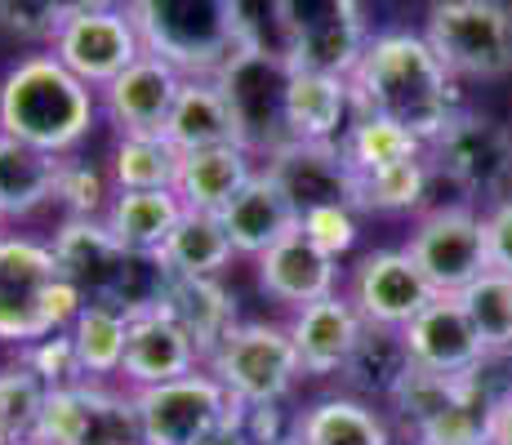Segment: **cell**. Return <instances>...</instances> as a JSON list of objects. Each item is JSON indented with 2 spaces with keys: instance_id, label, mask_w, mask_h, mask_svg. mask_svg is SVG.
<instances>
[{
  "instance_id": "obj_1",
  "label": "cell",
  "mask_w": 512,
  "mask_h": 445,
  "mask_svg": "<svg viewBox=\"0 0 512 445\" xmlns=\"http://www.w3.org/2000/svg\"><path fill=\"white\" fill-rule=\"evenodd\" d=\"M357 116H379L410 130L423 147L459 116L455 76L446 72L432 45L415 32H383L361 54L348 76Z\"/></svg>"
},
{
  "instance_id": "obj_2",
  "label": "cell",
  "mask_w": 512,
  "mask_h": 445,
  "mask_svg": "<svg viewBox=\"0 0 512 445\" xmlns=\"http://www.w3.org/2000/svg\"><path fill=\"white\" fill-rule=\"evenodd\" d=\"M143 49L183 76H219L241 49L259 45L241 0H134Z\"/></svg>"
},
{
  "instance_id": "obj_3",
  "label": "cell",
  "mask_w": 512,
  "mask_h": 445,
  "mask_svg": "<svg viewBox=\"0 0 512 445\" xmlns=\"http://www.w3.org/2000/svg\"><path fill=\"white\" fill-rule=\"evenodd\" d=\"M94 125V89L54 54H32L0 81V134L63 156Z\"/></svg>"
},
{
  "instance_id": "obj_4",
  "label": "cell",
  "mask_w": 512,
  "mask_h": 445,
  "mask_svg": "<svg viewBox=\"0 0 512 445\" xmlns=\"http://www.w3.org/2000/svg\"><path fill=\"white\" fill-rule=\"evenodd\" d=\"M85 308L54 250L27 236H0V343H36L67 330Z\"/></svg>"
},
{
  "instance_id": "obj_5",
  "label": "cell",
  "mask_w": 512,
  "mask_h": 445,
  "mask_svg": "<svg viewBox=\"0 0 512 445\" xmlns=\"http://www.w3.org/2000/svg\"><path fill=\"white\" fill-rule=\"evenodd\" d=\"M219 89L232 107L236 134H241L245 152H281L285 143H294L290 130V81H294V63L285 58V49L277 45H250L223 67Z\"/></svg>"
},
{
  "instance_id": "obj_6",
  "label": "cell",
  "mask_w": 512,
  "mask_h": 445,
  "mask_svg": "<svg viewBox=\"0 0 512 445\" xmlns=\"http://www.w3.org/2000/svg\"><path fill=\"white\" fill-rule=\"evenodd\" d=\"M423 41L450 76L495 81L512 72V5L508 0H432Z\"/></svg>"
},
{
  "instance_id": "obj_7",
  "label": "cell",
  "mask_w": 512,
  "mask_h": 445,
  "mask_svg": "<svg viewBox=\"0 0 512 445\" xmlns=\"http://www.w3.org/2000/svg\"><path fill=\"white\" fill-rule=\"evenodd\" d=\"M277 45L294 67L326 76H352L366 54L361 0H272Z\"/></svg>"
},
{
  "instance_id": "obj_8",
  "label": "cell",
  "mask_w": 512,
  "mask_h": 445,
  "mask_svg": "<svg viewBox=\"0 0 512 445\" xmlns=\"http://www.w3.org/2000/svg\"><path fill=\"white\" fill-rule=\"evenodd\" d=\"M210 374L241 405H277L303 374L290 330L263 321L232 325L210 352Z\"/></svg>"
},
{
  "instance_id": "obj_9",
  "label": "cell",
  "mask_w": 512,
  "mask_h": 445,
  "mask_svg": "<svg viewBox=\"0 0 512 445\" xmlns=\"http://www.w3.org/2000/svg\"><path fill=\"white\" fill-rule=\"evenodd\" d=\"M139 428L147 445H201L219 423L236 410L232 392L214 374H183V379L156 383L134 392Z\"/></svg>"
},
{
  "instance_id": "obj_10",
  "label": "cell",
  "mask_w": 512,
  "mask_h": 445,
  "mask_svg": "<svg viewBox=\"0 0 512 445\" xmlns=\"http://www.w3.org/2000/svg\"><path fill=\"white\" fill-rule=\"evenodd\" d=\"M36 445H147L134 397H116L94 383L54 388L45 397Z\"/></svg>"
},
{
  "instance_id": "obj_11",
  "label": "cell",
  "mask_w": 512,
  "mask_h": 445,
  "mask_svg": "<svg viewBox=\"0 0 512 445\" xmlns=\"http://www.w3.org/2000/svg\"><path fill=\"white\" fill-rule=\"evenodd\" d=\"M406 254L415 259L423 281L432 285V294H464L481 272H490L486 259V227L464 205L450 210H432L428 219L415 227Z\"/></svg>"
},
{
  "instance_id": "obj_12",
  "label": "cell",
  "mask_w": 512,
  "mask_h": 445,
  "mask_svg": "<svg viewBox=\"0 0 512 445\" xmlns=\"http://www.w3.org/2000/svg\"><path fill=\"white\" fill-rule=\"evenodd\" d=\"M143 54L147 49H143V36L134 27L130 9L103 5V9H90V14L67 18L54 32V58L72 76H81L90 89L112 85Z\"/></svg>"
},
{
  "instance_id": "obj_13",
  "label": "cell",
  "mask_w": 512,
  "mask_h": 445,
  "mask_svg": "<svg viewBox=\"0 0 512 445\" xmlns=\"http://www.w3.org/2000/svg\"><path fill=\"white\" fill-rule=\"evenodd\" d=\"M432 165L477 196H504L512 187V130L490 116L459 112L432 138Z\"/></svg>"
},
{
  "instance_id": "obj_14",
  "label": "cell",
  "mask_w": 512,
  "mask_h": 445,
  "mask_svg": "<svg viewBox=\"0 0 512 445\" xmlns=\"http://www.w3.org/2000/svg\"><path fill=\"white\" fill-rule=\"evenodd\" d=\"M268 174L294 201V210L308 214L321 205H357V174L343 156V143H285L268 156Z\"/></svg>"
},
{
  "instance_id": "obj_15",
  "label": "cell",
  "mask_w": 512,
  "mask_h": 445,
  "mask_svg": "<svg viewBox=\"0 0 512 445\" xmlns=\"http://www.w3.org/2000/svg\"><path fill=\"white\" fill-rule=\"evenodd\" d=\"M432 299L437 294H432V285L423 281V272L406 250H374L361 259L357 276H352V303L370 325L406 330Z\"/></svg>"
},
{
  "instance_id": "obj_16",
  "label": "cell",
  "mask_w": 512,
  "mask_h": 445,
  "mask_svg": "<svg viewBox=\"0 0 512 445\" xmlns=\"http://www.w3.org/2000/svg\"><path fill=\"white\" fill-rule=\"evenodd\" d=\"M187 76L174 63L156 54H143L130 63L112 85H103L107 116L121 125V134H165L170 112L179 103V89Z\"/></svg>"
},
{
  "instance_id": "obj_17",
  "label": "cell",
  "mask_w": 512,
  "mask_h": 445,
  "mask_svg": "<svg viewBox=\"0 0 512 445\" xmlns=\"http://www.w3.org/2000/svg\"><path fill=\"white\" fill-rule=\"evenodd\" d=\"M401 334H406L410 361H415L419 370L477 374V365L486 361V348H481L459 294H437Z\"/></svg>"
},
{
  "instance_id": "obj_18",
  "label": "cell",
  "mask_w": 512,
  "mask_h": 445,
  "mask_svg": "<svg viewBox=\"0 0 512 445\" xmlns=\"http://www.w3.org/2000/svg\"><path fill=\"white\" fill-rule=\"evenodd\" d=\"M361 334H366V316L357 312V303L339 299V294L308 303L290 321V343L299 352L303 374H343Z\"/></svg>"
},
{
  "instance_id": "obj_19",
  "label": "cell",
  "mask_w": 512,
  "mask_h": 445,
  "mask_svg": "<svg viewBox=\"0 0 512 445\" xmlns=\"http://www.w3.org/2000/svg\"><path fill=\"white\" fill-rule=\"evenodd\" d=\"M196 356H201V348L192 343V334L165 308L130 316V339H125L121 374L134 388H156V383L183 379V374L196 370Z\"/></svg>"
},
{
  "instance_id": "obj_20",
  "label": "cell",
  "mask_w": 512,
  "mask_h": 445,
  "mask_svg": "<svg viewBox=\"0 0 512 445\" xmlns=\"http://www.w3.org/2000/svg\"><path fill=\"white\" fill-rule=\"evenodd\" d=\"M219 219L232 236V250L259 259V254H268L272 245L285 241V236L299 227V210H294V201L281 192L277 178L263 170L232 196V205L219 214Z\"/></svg>"
},
{
  "instance_id": "obj_21",
  "label": "cell",
  "mask_w": 512,
  "mask_h": 445,
  "mask_svg": "<svg viewBox=\"0 0 512 445\" xmlns=\"http://www.w3.org/2000/svg\"><path fill=\"white\" fill-rule=\"evenodd\" d=\"M339 259H330L321 245H312L308 236L294 227L285 241H277L268 254H259V281L272 299L308 308V303L334 294V276H339Z\"/></svg>"
},
{
  "instance_id": "obj_22",
  "label": "cell",
  "mask_w": 512,
  "mask_h": 445,
  "mask_svg": "<svg viewBox=\"0 0 512 445\" xmlns=\"http://www.w3.org/2000/svg\"><path fill=\"white\" fill-rule=\"evenodd\" d=\"M165 138L187 156V152H210V147H232L241 143L232 121V107L214 76H187L179 89V103L170 112Z\"/></svg>"
},
{
  "instance_id": "obj_23",
  "label": "cell",
  "mask_w": 512,
  "mask_h": 445,
  "mask_svg": "<svg viewBox=\"0 0 512 445\" xmlns=\"http://www.w3.org/2000/svg\"><path fill=\"white\" fill-rule=\"evenodd\" d=\"M254 178L250 152L241 143L232 147H210V152H187L183 170H179V201L187 210H210L223 214L232 205V196L241 192L245 183Z\"/></svg>"
},
{
  "instance_id": "obj_24",
  "label": "cell",
  "mask_w": 512,
  "mask_h": 445,
  "mask_svg": "<svg viewBox=\"0 0 512 445\" xmlns=\"http://www.w3.org/2000/svg\"><path fill=\"white\" fill-rule=\"evenodd\" d=\"M58 170L63 161L54 152L0 134V219H27L41 210L58 187Z\"/></svg>"
},
{
  "instance_id": "obj_25",
  "label": "cell",
  "mask_w": 512,
  "mask_h": 445,
  "mask_svg": "<svg viewBox=\"0 0 512 445\" xmlns=\"http://www.w3.org/2000/svg\"><path fill=\"white\" fill-rule=\"evenodd\" d=\"M352 112V85L348 76L303 72L294 67L290 81V130L303 143H334Z\"/></svg>"
},
{
  "instance_id": "obj_26",
  "label": "cell",
  "mask_w": 512,
  "mask_h": 445,
  "mask_svg": "<svg viewBox=\"0 0 512 445\" xmlns=\"http://www.w3.org/2000/svg\"><path fill=\"white\" fill-rule=\"evenodd\" d=\"M161 308L192 334V343L205 356L219 348V339L236 325L232 299L223 294V285L214 281V276H174Z\"/></svg>"
},
{
  "instance_id": "obj_27",
  "label": "cell",
  "mask_w": 512,
  "mask_h": 445,
  "mask_svg": "<svg viewBox=\"0 0 512 445\" xmlns=\"http://www.w3.org/2000/svg\"><path fill=\"white\" fill-rule=\"evenodd\" d=\"M161 263L170 267L174 276H214L219 267H228L232 259V236L223 227L219 214L210 210H183V219L174 223V232L165 236Z\"/></svg>"
},
{
  "instance_id": "obj_28",
  "label": "cell",
  "mask_w": 512,
  "mask_h": 445,
  "mask_svg": "<svg viewBox=\"0 0 512 445\" xmlns=\"http://www.w3.org/2000/svg\"><path fill=\"white\" fill-rule=\"evenodd\" d=\"M187 205L179 192H116L112 210H107V232L125 245V250L156 254L174 223L183 219Z\"/></svg>"
},
{
  "instance_id": "obj_29",
  "label": "cell",
  "mask_w": 512,
  "mask_h": 445,
  "mask_svg": "<svg viewBox=\"0 0 512 445\" xmlns=\"http://www.w3.org/2000/svg\"><path fill=\"white\" fill-rule=\"evenodd\" d=\"M294 441L299 445H392L383 419L366 401L330 397L317 401L312 410L299 414L294 423Z\"/></svg>"
},
{
  "instance_id": "obj_30",
  "label": "cell",
  "mask_w": 512,
  "mask_h": 445,
  "mask_svg": "<svg viewBox=\"0 0 512 445\" xmlns=\"http://www.w3.org/2000/svg\"><path fill=\"white\" fill-rule=\"evenodd\" d=\"M183 170V152L165 134H121L116 143V187L121 192H174Z\"/></svg>"
},
{
  "instance_id": "obj_31",
  "label": "cell",
  "mask_w": 512,
  "mask_h": 445,
  "mask_svg": "<svg viewBox=\"0 0 512 445\" xmlns=\"http://www.w3.org/2000/svg\"><path fill=\"white\" fill-rule=\"evenodd\" d=\"M72 348L81 361L85 379H103V374H121L125 365V339H130V316L112 303H85L72 321Z\"/></svg>"
},
{
  "instance_id": "obj_32",
  "label": "cell",
  "mask_w": 512,
  "mask_h": 445,
  "mask_svg": "<svg viewBox=\"0 0 512 445\" xmlns=\"http://www.w3.org/2000/svg\"><path fill=\"white\" fill-rule=\"evenodd\" d=\"M410 348H406V334L392 330V325H370L366 321V334H361L357 352L352 361L343 365V379L361 392H397L401 379L410 374Z\"/></svg>"
},
{
  "instance_id": "obj_33",
  "label": "cell",
  "mask_w": 512,
  "mask_h": 445,
  "mask_svg": "<svg viewBox=\"0 0 512 445\" xmlns=\"http://www.w3.org/2000/svg\"><path fill=\"white\" fill-rule=\"evenodd\" d=\"M490 410L495 397L481 388L477 374H468L464 388L446 401L428 423H419V445H490Z\"/></svg>"
},
{
  "instance_id": "obj_34",
  "label": "cell",
  "mask_w": 512,
  "mask_h": 445,
  "mask_svg": "<svg viewBox=\"0 0 512 445\" xmlns=\"http://www.w3.org/2000/svg\"><path fill=\"white\" fill-rule=\"evenodd\" d=\"M45 397V379L27 361L0 370V445H36Z\"/></svg>"
},
{
  "instance_id": "obj_35",
  "label": "cell",
  "mask_w": 512,
  "mask_h": 445,
  "mask_svg": "<svg viewBox=\"0 0 512 445\" xmlns=\"http://www.w3.org/2000/svg\"><path fill=\"white\" fill-rule=\"evenodd\" d=\"M472 330H477L486 352H508L512 348V276L508 272H481L477 281L459 294Z\"/></svg>"
},
{
  "instance_id": "obj_36",
  "label": "cell",
  "mask_w": 512,
  "mask_h": 445,
  "mask_svg": "<svg viewBox=\"0 0 512 445\" xmlns=\"http://www.w3.org/2000/svg\"><path fill=\"white\" fill-rule=\"evenodd\" d=\"M343 156L352 161L357 174H366V170H388V165H401V161H419L423 143L392 121L357 116V125L343 134Z\"/></svg>"
},
{
  "instance_id": "obj_37",
  "label": "cell",
  "mask_w": 512,
  "mask_h": 445,
  "mask_svg": "<svg viewBox=\"0 0 512 445\" xmlns=\"http://www.w3.org/2000/svg\"><path fill=\"white\" fill-rule=\"evenodd\" d=\"M428 178H432V165L423 156L419 161L388 165V170H366V174H357V205L361 210H388V214L415 210L423 196H428Z\"/></svg>"
},
{
  "instance_id": "obj_38",
  "label": "cell",
  "mask_w": 512,
  "mask_h": 445,
  "mask_svg": "<svg viewBox=\"0 0 512 445\" xmlns=\"http://www.w3.org/2000/svg\"><path fill=\"white\" fill-rule=\"evenodd\" d=\"M107 0H0V27L18 36H49L76 14L103 9Z\"/></svg>"
},
{
  "instance_id": "obj_39",
  "label": "cell",
  "mask_w": 512,
  "mask_h": 445,
  "mask_svg": "<svg viewBox=\"0 0 512 445\" xmlns=\"http://www.w3.org/2000/svg\"><path fill=\"white\" fill-rule=\"evenodd\" d=\"M27 365L45 379V388H72V383H85V370L76 361V348H72V334H49V339H36L27 343Z\"/></svg>"
},
{
  "instance_id": "obj_40",
  "label": "cell",
  "mask_w": 512,
  "mask_h": 445,
  "mask_svg": "<svg viewBox=\"0 0 512 445\" xmlns=\"http://www.w3.org/2000/svg\"><path fill=\"white\" fill-rule=\"evenodd\" d=\"M299 232L308 236L312 245H321L330 259H339V254H348L352 241H357V219H352V205H321V210L299 214Z\"/></svg>"
},
{
  "instance_id": "obj_41",
  "label": "cell",
  "mask_w": 512,
  "mask_h": 445,
  "mask_svg": "<svg viewBox=\"0 0 512 445\" xmlns=\"http://www.w3.org/2000/svg\"><path fill=\"white\" fill-rule=\"evenodd\" d=\"M54 196H58V201L72 205V219H94V210L103 205V178H98L90 165H72V161H63Z\"/></svg>"
},
{
  "instance_id": "obj_42",
  "label": "cell",
  "mask_w": 512,
  "mask_h": 445,
  "mask_svg": "<svg viewBox=\"0 0 512 445\" xmlns=\"http://www.w3.org/2000/svg\"><path fill=\"white\" fill-rule=\"evenodd\" d=\"M481 227H486V259H490V267L512 276V196L508 201H499L495 210L481 219Z\"/></svg>"
},
{
  "instance_id": "obj_43",
  "label": "cell",
  "mask_w": 512,
  "mask_h": 445,
  "mask_svg": "<svg viewBox=\"0 0 512 445\" xmlns=\"http://www.w3.org/2000/svg\"><path fill=\"white\" fill-rule=\"evenodd\" d=\"M201 445H254L250 428H245V414H241V401H236V410L228 414V423H219V428L210 432Z\"/></svg>"
},
{
  "instance_id": "obj_44",
  "label": "cell",
  "mask_w": 512,
  "mask_h": 445,
  "mask_svg": "<svg viewBox=\"0 0 512 445\" xmlns=\"http://www.w3.org/2000/svg\"><path fill=\"white\" fill-rule=\"evenodd\" d=\"M490 445H512V388L495 397V410H490Z\"/></svg>"
},
{
  "instance_id": "obj_45",
  "label": "cell",
  "mask_w": 512,
  "mask_h": 445,
  "mask_svg": "<svg viewBox=\"0 0 512 445\" xmlns=\"http://www.w3.org/2000/svg\"><path fill=\"white\" fill-rule=\"evenodd\" d=\"M268 445H299V441H294V437H281V441H268Z\"/></svg>"
}]
</instances>
